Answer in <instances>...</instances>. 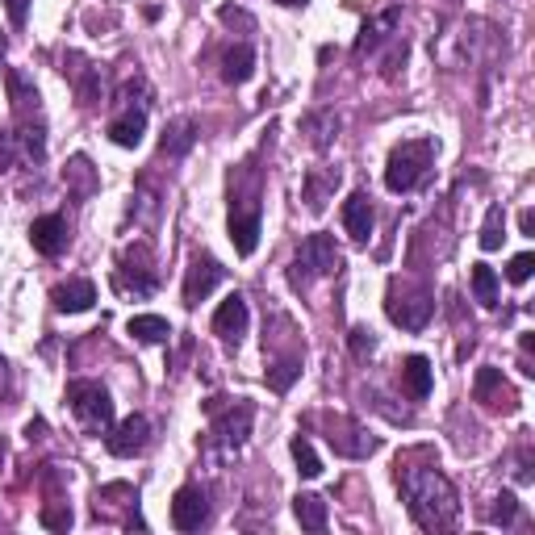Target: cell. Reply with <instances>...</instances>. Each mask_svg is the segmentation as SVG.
<instances>
[{"label": "cell", "instance_id": "cell-1", "mask_svg": "<svg viewBox=\"0 0 535 535\" xmlns=\"http://www.w3.org/2000/svg\"><path fill=\"white\" fill-rule=\"evenodd\" d=\"M398 485L410 506V519L423 531H448L460 519V502L452 481L439 469H402L398 464Z\"/></svg>", "mask_w": 535, "mask_h": 535}, {"label": "cell", "instance_id": "cell-2", "mask_svg": "<svg viewBox=\"0 0 535 535\" xmlns=\"http://www.w3.org/2000/svg\"><path fill=\"white\" fill-rule=\"evenodd\" d=\"M205 414L214 418V423H209V439H205V460H214V464L235 460L251 435L255 406L247 398H235V402L214 398V402H205Z\"/></svg>", "mask_w": 535, "mask_h": 535}, {"label": "cell", "instance_id": "cell-3", "mask_svg": "<svg viewBox=\"0 0 535 535\" xmlns=\"http://www.w3.org/2000/svg\"><path fill=\"white\" fill-rule=\"evenodd\" d=\"M435 168V143L431 138H406L389 151V164H385V184L389 193H410L427 180V172Z\"/></svg>", "mask_w": 535, "mask_h": 535}, {"label": "cell", "instance_id": "cell-4", "mask_svg": "<svg viewBox=\"0 0 535 535\" xmlns=\"http://www.w3.org/2000/svg\"><path fill=\"white\" fill-rule=\"evenodd\" d=\"M67 402H72L76 423L84 427V435H105L113 427V398L109 389L97 381H72L67 385Z\"/></svg>", "mask_w": 535, "mask_h": 535}, {"label": "cell", "instance_id": "cell-5", "mask_svg": "<svg viewBox=\"0 0 535 535\" xmlns=\"http://www.w3.org/2000/svg\"><path fill=\"white\" fill-rule=\"evenodd\" d=\"M343 268V251L335 247L331 235H310L306 243H301L297 260H293V285L306 289L314 276H335Z\"/></svg>", "mask_w": 535, "mask_h": 535}, {"label": "cell", "instance_id": "cell-6", "mask_svg": "<svg viewBox=\"0 0 535 535\" xmlns=\"http://www.w3.org/2000/svg\"><path fill=\"white\" fill-rule=\"evenodd\" d=\"M230 239H235L239 255H251L260 247V197L255 193L230 201Z\"/></svg>", "mask_w": 535, "mask_h": 535}, {"label": "cell", "instance_id": "cell-7", "mask_svg": "<svg viewBox=\"0 0 535 535\" xmlns=\"http://www.w3.org/2000/svg\"><path fill=\"white\" fill-rule=\"evenodd\" d=\"M385 310H389V318L398 322L402 331H423L427 322H431V314H435V301H431V293H423V289H414V293H406V297L393 289L389 301H385Z\"/></svg>", "mask_w": 535, "mask_h": 535}, {"label": "cell", "instance_id": "cell-8", "mask_svg": "<svg viewBox=\"0 0 535 535\" xmlns=\"http://www.w3.org/2000/svg\"><path fill=\"white\" fill-rule=\"evenodd\" d=\"M473 398H477L485 410H502V414H515V410H519V393L510 389V381L502 377V368H477Z\"/></svg>", "mask_w": 535, "mask_h": 535}, {"label": "cell", "instance_id": "cell-9", "mask_svg": "<svg viewBox=\"0 0 535 535\" xmlns=\"http://www.w3.org/2000/svg\"><path fill=\"white\" fill-rule=\"evenodd\" d=\"M147 439H151V423L143 414H130V418H122L118 427L105 431V448H109V456L130 460V456H138L147 448Z\"/></svg>", "mask_w": 535, "mask_h": 535}, {"label": "cell", "instance_id": "cell-10", "mask_svg": "<svg viewBox=\"0 0 535 535\" xmlns=\"http://www.w3.org/2000/svg\"><path fill=\"white\" fill-rule=\"evenodd\" d=\"M226 276V268L214 260V255H197L189 264V276H184V306H201V301L218 289V281Z\"/></svg>", "mask_w": 535, "mask_h": 535}, {"label": "cell", "instance_id": "cell-11", "mask_svg": "<svg viewBox=\"0 0 535 535\" xmlns=\"http://www.w3.org/2000/svg\"><path fill=\"white\" fill-rule=\"evenodd\" d=\"M209 519V498L201 485H180L172 498V527L176 531H197Z\"/></svg>", "mask_w": 535, "mask_h": 535}, {"label": "cell", "instance_id": "cell-12", "mask_svg": "<svg viewBox=\"0 0 535 535\" xmlns=\"http://www.w3.org/2000/svg\"><path fill=\"white\" fill-rule=\"evenodd\" d=\"M247 322H251L247 301H243L239 293H230L222 306H218V314H214V335H218L222 343H230V347H239L243 335H247Z\"/></svg>", "mask_w": 535, "mask_h": 535}, {"label": "cell", "instance_id": "cell-13", "mask_svg": "<svg viewBox=\"0 0 535 535\" xmlns=\"http://www.w3.org/2000/svg\"><path fill=\"white\" fill-rule=\"evenodd\" d=\"M30 243H34L38 255H63L67 243H72L67 218H63V214H42V218H34V226H30Z\"/></svg>", "mask_w": 535, "mask_h": 535}, {"label": "cell", "instance_id": "cell-14", "mask_svg": "<svg viewBox=\"0 0 535 535\" xmlns=\"http://www.w3.org/2000/svg\"><path fill=\"white\" fill-rule=\"evenodd\" d=\"M51 301L59 314H84V310H92V301H97V285H92L88 276H72V281L55 285Z\"/></svg>", "mask_w": 535, "mask_h": 535}, {"label": "cell", "instance_id": "cell-15", "mask_svg": "<svg viewBox=\"0 0 535 535\" xmlns=\"http://www.w3.org/2000/svg\"><path fill=\"white\" fill-rule=\"evenodd\" d=\"M143 134H147V109L126 105L118 118L109 122V138H113L118 147H130V151H134L138 143H143Z\"/></svg>", "mask_w": 535, "mask_h": 535}, {"label": "cell", "instance_id": "cell-16", "mask_svg": "<svg viewBox=\"0 0 535 535\" xmlns=\"http://www.w3.org/2000/svg\"><path fill=\"white\" fill-rule=\"evenodd\" d=\"M67 59L76 63L72 72H67V67H63V72L72 76L80 105H84V109H97V101H101V67H92V63H88V59H80V55H67Z\"/></svg>", "mask_w": 535, "mask_h": 535}, {"label": "cell", "instance_id": "cell-17", "mask_svg": "<svg viewBox=\"0 0 535 535\" xmlns=\"http://www.w3.org/2000/svg\"><path fill=\"white\" fill-rule=\"evenodd\" d=\"M343 226H347V235H352V243L372 239V201H368V193H352L343 201Z\"/></svg>", "mask_w": 535, "mask_h": 535}, {"label": "cell", "instance_id": "cell-18", "mask_svg": "<svg viewBox=\"0 0 535 535\" xmlns=\"http://www.w3.org/2000/svg\"><path fill=\"white\" fill-rule=\"evenodd\" d=\"M113 289L126 297H151L155 293V272L151 268H134L130 255H122V268L113 272Z\"/></svg>", "mask_w": 535, "mask_h": 535}, {"label": "cell", "instance_id": "cell-19", "mask_svg": "<svg viewBox=\"0 0 535 535\" xmlns=\"http://www.w3.org/2000/svg\"><path fill=\"white\" fill-rule=\"evenodd\" d=\"M251 72H255V51H251L247 42L230 46V51L222 55V80H226V84H247Z\"/></svg>", "mask_w": 535, "mask_h": 535}, {"label": "cell", "instance_id": "cell-20", "mask_svg": "<svg viewBox=\"0 0 535 535\" xmlns=\"http://www.w3.org/2000/svg\"><path fill=\"white\" fill-rule=\"evenodd\" d=\"M402 389L410 393L414 402H423L431 393V360L427 356H406V364H402Z\"/></svg>", "mask_w": 535, "mask_h": 535}, {"label": "cell", "instance_id": "cell-21", "mask_svg": "<svg viewBox=\"0 0 535 535\" xmlns=\"http://www.w3.org/2000/svg\"><path fill=\"white\" fill-rule=\"evenodd\" d=\"M193 143H197V122L193 118H176L168 130H164V155H172V159H180V155H189L193 151Z\"/></svg>", "mask_w": 535, "mask_h": 535}, {"label": "cell", "instance_id": "cell-22", "mask_svg": "<svg viewBox=\"0 0 535 535\" xmlns=\"http://www.w3.org/2000/svg\"><path fill=\"white\" fill-rule=\"evenodd\" d=\"M356 431H360V427H352V423H335L331 435H327L331 448L343 452V456H368V452H377V439H368V435H364V439H352Z\"/></svg>", "mask_w": 535, "mask_h": 535}, {"label": "cell", "instance_id": "cell-23", "mask_svg": "<svg viewBox=\"0 0 535 535\" xmlns=\"http://www.w3.org/2000/svg\"><path fill=\"white\" fill-rule=\"evenodd\" d=\"M293 515L306 531H327V502L318 494H297L293 498Z\"/></svg>", "mask_w": 535, "mask_h": 535}, {"label": "cell", "instance_id": "cell-24", "mask_svg": "<svg viewBox=\"0 0 535 535\" xmlns=\"http://www.w3.org/2000/svg\"><path fill=\"white\" fill-rule=\"evenodd\" d=\"M63 184H67V193L92 197V193H97V172H92V164L84 155H76L72 164H67V172H63Z\"/></svg>", "mask_w": 535, "mask_h": 535}, {"label": "cell", "instance_id": "cell-25", "mask_svg": "<svg viewBox=\"0 0 535 535\" xmlns=\"http://www.w3.org/2000/svg\"><path fill=\"white\" fill-rule=\"evenodd\" d=\"M130 335L138 343H168L172 327H168V318H159V314H134L130 318Z\"/></svg>", "mask_w": 535, "mask_h": 535}, {"label": "cell", "instance_id": "cell-26", "mask_svg": "<svg viewBox=\"0 0 535 535\" xmlns=\"http://www.w3.org/2000/svg\"><path fill=\"white\" fill-rule=\"evenodd\" d=\"M306 134H310V143L318 147V151H327L335 138H339V118L331 109H322V113H310L306 118Z\"/></svg>", "mask_w": 535, "mask_h": 535}, {"label": "cell", "instance_id": "cell-27", "mask_svg": "<svg viewBox=\"0 0 535 535\" xmlns=\"http://www.w3.org/2000/svg\"><path fill=\"white\" fill-rule=\"evenodd\" d=\"M473 293L485 310H494L498 306V276L490 264H473Z\"/></svg>", "mask_w": 535, "mask_h": 535}, {"label": "cell", "instance_id": "cell-28", "mask_svg": "<svg viewBox=\"0 0 535 535\" xmlns=\"http://www.w3.org/2000/svg\"><path fill=\"white\" fill-rule=\"evenodd\" d=\"M393 21H398V9H389V13H381L377 21H368L364 26V34L356 38V55H364V51H372V46H377L389 30H393Z\"/></svg>", "mask_w": 535, "mask_h": 535}, {"label": "cell", "instance_id": "cell-29", "mask_svg": "<svg viewBox=\"0 0 535 535\" xmlns=\"http://www.w3.org/2000/svg\"><path fill=\"white\" fill-rule=\"evenodd\" d=\"M335 184H339V172H310L306 176V201H310L314 214L327 205V189H335Z\"/></svg>", "mask_w": 535, "mask_h": 535}, {"label": "cell", "instance_id": "cell-30", "mask_svg": "<svg viewBox=\"0 0 535 535\" xmlns=\"http://www.w3.org/2000/svg\"><path fill=\"white\" fill-rule=\"evenodd\" d=\"M289 452H293V464H297V473L301 477H318L322 473V460H318V452L310 448V439H293V444H289Z\"/></svg>", "mask_w": 535, "mask_h": 535}, {"label": "cell", "instance_id": "cell-31", "mask_svg": "<svg viewBox=\"0 0 535 535\" xmlns=\"http://www.w3.org/2000/svg\"><path fill=\"white\" fill-rule=\"evenodd\" d=\"M502 230H506V214H502V205H490V214H485V226H481V247L485 251H498L502 247Z\"/></svg>", "mask_w": 535, "mask_h": 535}, {"label": "cell", "instance_id": "cell-32", "mask_svg": "<svg viewBox=\"0 0 535 535\" xmlns=\"http://www.w3.org/2000/svg\"><path fill=\"white\" fill-rule=\"evenodd\" d=\"M297 377H301V360H297V356H289V360H281V364L268 368V385H272L276 393H285Z\"/></svg>", "mask_w": 535, "mask_h": 535}, {"label": "cell", "instance_id": "cell-33", "mask_svg": "<svg viewBox=\"0 0 535 535\" xmlns=\"http://www.w3.org/2000/svg\"><path fill=\"white\" fill-rule=\"evenodd\" d=\"M42 527L67 531V527H72V506H67V502H46L42 506Z\"/></svg>", "mask_w": 535, "mask_h": 535}, {"label": "cell", "instance_id": "cell-34", "mask_svg": "<svg viewBox=\"0 0 535 535\" xmlns=\"http://www.w3.org/2000/svg\"><path fill=\"white\" fill-rule=\"evenodd\" d=\"M515 519H519V498H515V494H498V498H494V506H490V523L510 527Z\"/></svg>", "mask_w": 535, "mask_h": 535}, {"label": "cell", "instance_id": "cell-35", "mask_svg": "<svg viewBox=\"0 0 535 535\" xmlns=\"http://www.w3.org/2000/svg\"><path fill=\"white\" fill-rule=\"evenodd\" d=\"M531 272H535V255H531V251L515 255V260H510V268H506V276H510V281H515V285L531 281Z\"/></svg>", "mask_w": 535, "mask_h": 535}, {"label": "cell", "instance_id": "cell-36", "mask_svg": "<svg viewBox=\"0 0 535 535\" xmlns=\"http://www.w3.org/2000/svg\"><path fill=\"white\" fill-rule=\"evenodd\" d=\"M347 343H352V352H356L360 360L377 352V339H372V331H368V327H352V335H347Z\"/></svg>", "mask_w": 535, "mask_h": 535}, {"label": "cell", "instance_id": "cell-37", "mask_svg": "<svg viewBox=\"0 0 535 535\" xmlns=\"http://www.w3.org/2000/svg\"><path fill=\"white\" fill-rule=\"evenodd\" d=\"M13 159H17V138L9 130H0V172H9Z\"/></svg>", "mask_w": 535, "mask_h": 535}, {"label": "cell", "instance_id": "cell-38", "mask_svg": "<svg viewBox=\"0 0 535 535\" xmlns=\"http://www.w3.org/2000/svg\"><path fill=\"white\" fill-rule=\"evenodd\" d=\"M226 26H243V30H255V21H251V13H243V9H235V5H226L222 13H218Z\"/></svg>", "mask_w": 535, "mask_h": 535}, {"label": "cell", "instance_id": "cell-39", "mask_svg": "<svg viewBox=\"0 0 535 535\" xmlns=\"http://www.w3.org/2000/svg\"><path fill=\"white\" fill-rule=\"evenodd\" d=\"M5 9H9V21H13V26H26L30 0H5Z\"/></svg>", "mask_w": 535, "mask_h": 535}, {"label": "cell", "instance_id": "cell-40", "mask_svg": "<svg viewBox=\"0 0 535 535\" xmlns=\"http://www.w3.org/2000/svg\"><path fill=\"white\" fill-rule=\"evenodd\" d=\"M26 435H30V444H34V439H46V423H42V418H34V423L26 427Z\"/></svg>", "mask_w": 535, "mask_h": 535}, {"label": "cell", "instance_id": "cell-41", "mask_svg": "<svg viewBox=\"0 0 535 535\" xmlns=\"http://www.w3.org/2000/svg\"><path fill=\"white\" fill-rule=\"evenodd\" d=\"M519 226H523V235H535V214H531V209H523V218H519Z\"/></svg>", "mask_w": 535, "mask_h": 535}, {"label": "cell", "instance_id": "cell-42", "mask_svg": "<svg viewBox=\"0 0 535 535\" xmlns=\"http://www.w3.org/2000/svg\"><path fill=\"white\" fill-rule=\"evenodd\" d=\"M276 5H289L293 9V5H306V0H276Z\"/></svg>", "mask_w": 535, "mask_h": 535}, {"label": "cell", "instance_id": "cell-43", "mask_svg": "<svg viewBox=\"0 0 535 535\" xmlns=\"http://www.w3.org/2000/svg\"><path fill=\"white\" fill-rule=\"evenodd\" d=\"M5 51H9V42H5V34H0V59H5Z\"/></svg>", "mask_w": 535, "mask_h": 535}, {"label": "cell", "instance_id": "cell-44", "mask_svg": "<svg viewBox=\"0 0 535 535\" xmlns=\"http://www.w3.org/2000/svg\"><path fill=\"white\" fill-rule=\"evenodd\" d=\"M0 460H5V444H0Z\"/></svg>", "mask_w": 535, "mask_h": 535}]
</instances>
